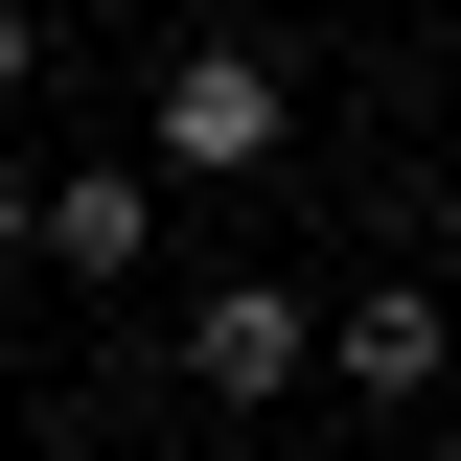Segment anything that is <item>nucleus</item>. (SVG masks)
Returning <instances> with one entry per match:
<instances>
[{
    "label": "nucleus",
    "mask_w": 461,
    "mask_h": 461,
    "mask_svg": "<svg viewBox=\"0 0 461 461\" xmlns=\"http://www.w3.org/2000/svg\"><path fill=\"white\" fill-rule=\"evenodd\" d=\"M23 47H47V23H23V0H0V93H23Z\"/></svg>",
    "instance_id": "obj_5"
},
{
    "label": "nucleus",
    "mask_w": 461,
    "mask_h": 461,
    "mask_svg": "<svg viewBox=\"0 0 461 461\" xmlns=\"http://www.w3.org/2000/svg\"><path fill=\"white\" fill-rule=\"evenodd\" d=\"M277 115H300V93H277V47H185V69H162V162H208V185H230V162H277Z\"/></svg>",
    "instance_id": "obj_1"
},
{
    "label": "nucleus",
    "mask_w": 461,
    "mask_h": 461,
    "mask_svg": "<svg viewBox=\"0 0 461 461\" xmlns=\"http://www.w3.org/2000/svg\"><path fill=\"white\" fill-rule=\"evenodd\" d=\"M185 369H208V393L254 415V393H300V369H323V346H300V300H277V277H230L208 323H185Z\"/></svg>",
    "instance_id": "obj_2"
},
{
    "label": "nucleus",
    "mask_w": 461,
    "mask_h": 461,
    "mask_svg": "<svg viewBox=\"0 0 461 461\" xmlns=\"http://www.w3.org/2000/svg\"><path fill=\"white\" fill-rule=\"evenodd\" d=\"M323 369H346V393H393V415H415V393H438V300H369V323H346Z\"/></svg>",
    "instance_id": "obj_3"
},
{
    "label": "nucleus",
    "mask_w": 461,
    "mask_h": 461,
    "mask_svg": "<svg viewBox=\"0 0 461 461\" xmlns=\"http://www.w3.org/2000/svg\"><path fill=\"white\" fill-rule=\"evenodd\" d=\"M139 230H162V185H47V254L69 277H139Z\"/></svg>",
    "instance_id": "obj_4"
}]
</instances>
